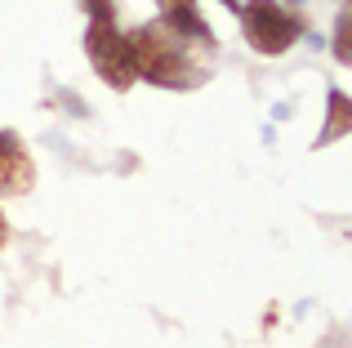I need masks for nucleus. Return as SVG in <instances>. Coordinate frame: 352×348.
<instances>
[{
	"label": "nucleus",
	"instance_id": "1",
	"mask_svg": "<svg viewBox=\"0 0 352 348\" xmlns=\"http://www.w3.org/2000/svg\"><path fill=\"white\" fill-rule=\"evenodd\" d=\"M134 63L138 76H147L152 85H170V89H188L201 80V67L192 63V54L183 50V36L170 32V27H143L134 36Z\"/></svg>",
	"mask_w": 352,
	"mask_h": 348
},
{
	"label": "nucleus",
	"instance_id": "2",
	"mask_svg": "<svg viewBox=\"0 0 352 348\" xmlns=\"http://www.w3.org/2000/svg\"><path fill=\"white\" fill-rule=\"evenodd\" d=\"M241 32H245V41L254 45L258 54H285L294 41H299V18L285 14L276 0H250V5H241Z\"/></svg>",
	"mask_w": 352,
	"mask_h": 348
},
{
	"label": "nucleus",
	"instance_id": "3",
	"mask_svg": "<svg viewBox=\"0 0 352 348\" xmlns=\"http://www.w3.org/2000/svg\"><path fill=\"white\" fill-rule=\"evenodd\" d=\"M85 50L94 58L98 76L107 80L112 89H129L138 80V63H134V45L116 32L112 23H89V36H85Z\"/></svg>",
	"mask_w": 352,
	"mask_h": 348
},
{
	"label": "nucleus",
	"instance_id": "4",
	"mask_svg": "<svg viewBox=\"0 0 352 348\" xmlns=\"http://www.w3.org/2000/svg\"><path fill=\"white\" fill-rule=\"evenodd\" d=\"M32 188V157L18 134H0V197H23Z\"/></svg>",
	"mask_w": 352,
	"mask_h": 348
},
{
	"label": "nucleus",
	"instance_id": "5",
	"mask_svg": "<svg viewBox=\"0 0 352 348\" xmlns=\"http://www.w3.org/2000/svg\"><path fill=\"white\" fill-rule=\"evenodd\" d=\"M161 18H165V27H170V32L210 41V27H206V18L192 9V0H161Z\"/></svg>",
	"mask_w": 352,
	"mask_h": 348
},
{
	"label": "nucleus",
	"instance_id": "6",
	"mask_svg": "<svg viewBox=\"0 0 352 348\" xmlns=\"http://www.w3.org/2000/svg\"><path fill=\"white\" fill-rule=\"evenodd\" d=\"M348 112H352L348 94H344V89H330V116H326V130H321L317 143H339V139H344V134H348Z\"/></svg>",
	"mask_w": 352,
	"mask_h": 348
},
{
	"label": "nucleus",
	"instance_id": "7",
	"mask_svg": "<svg viewBox=\"0 0 352 348\" xmlns=\"http://www.w3.org/2000/svg\"><path fill=\"white\" fill-rule=\"evenodd\" d=\"M80 5L94 14V23H116V5L112 0H80Z\"/></svg>",
	"mask_w": 352,
	"mask_h": 348
},
{
	"label": "nucleus",
	"instance_id": "8",
	"mask_svg": "<svg viewBox=\"0 0 352 348\" xmlns=\"http://www.w3.org/2000/svg\"><path fill=\"white\" fill-rule=\"evenodd\" d=\"M335 50H339V58L348 63V14H339V36H335Z\"/></svg>",
	"mask_w": 352,
	"mask_h": 348
},
{
	"label": "nucleus",
	"instance_id": "9",
	"mask_svg": "<svg viewBox=\"0 0 352 348\" xmlns=\"http://www.w3.org/2000/svg\"><path fill=\"white\" fill-rule=\"evenodd\" d=\"M5 232H9V228H5V215H0V246H5Z\"/></svg>",
	"mask_w": 352,
	"mask_h": 348
},
{
	"label": "nucleus",
	"instance_id": "10",
	"mask_svg": "<svg viewBox=\"0 0 352 348\" xmlns=\"http://www.w3.org/2000/svg\"><path fill=\"white\" fill-rule=\"evenodd\" d=\"M228 5H232V0H228Z\"/></svg>",
	"mask_w": 352,
	"mask_h": 348
}]
</instances>
